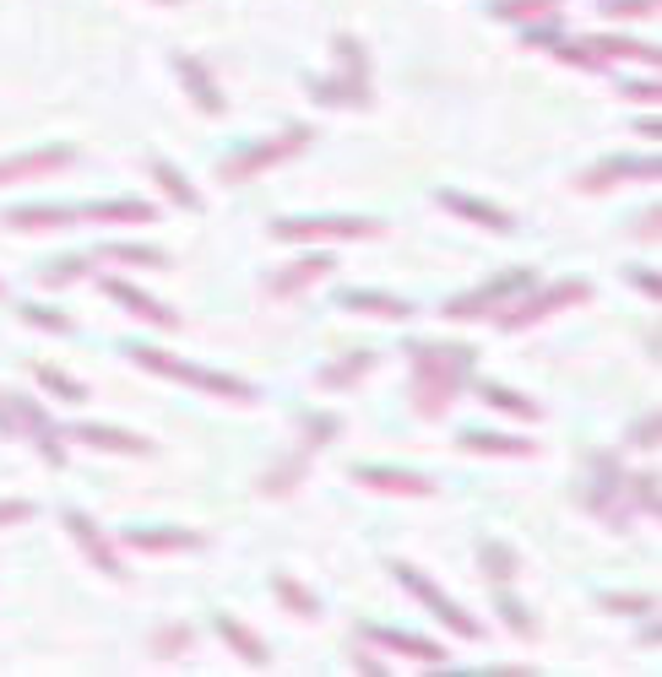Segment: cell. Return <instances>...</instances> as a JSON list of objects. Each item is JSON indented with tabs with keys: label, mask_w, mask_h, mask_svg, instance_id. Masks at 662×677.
<instances>
[{
	"label": "cell",
	"mask_w": 662,
	"mask_h": 677,
	"mask_svg": "<svg viewBox=\"0 0 662 677\" xmlns=\"http://www.w3.org/2000/svg\"><path fill=\"white\" fill-rule=\"evenodd\" d=\"M478 369V347L462 342H413V412L446 418L462 396L467 374Z\"/></svg>",
	"instance_id": "1"
},
{
	"label": "cell",
	"mask_w": 662,
	"mask_h": 677,
	"mask_svg": "<svg viewBox=\"0 0 662 677\" xmlns=\"http://www.w3.org/2000/svg\"><path fill=\"white\" fill-rule=\"evenodd\" d=\"M331 55H337V65H331L327 76L310 82L316 104H327V109H370L375 104V93H370V50L342 33L331 44Z\"/></svg>",
	"instance_id": "2"
},
{
	"label": "cell",
	"mask_w": 662,
	"mask_h": 677,
	"mask_svg": "<svg viewBox=\"0 0 662 677\" xmlns=\"http://www.w3.org/2000/svg\"><path fill=\"white\" fill-rule=\"evenodd\" d=\"M305 147H310V130H305V125H282L271 141H250V147L228 152V158L217 163V180H223V185H245V180H256V174H266V169L299 158Z\"/></svg>",
	"instance_id": "3"
},
{
	"label": "cell",
	"mask_w": 662,
	"mask_h": 677,
	"mask_svg": "<svg viewBox=\"0 0 662 677\" xmlns=\"http://www.w3.org/2000/svg\"><path fill=\"white\" fill-rule=\"evenodd\" d=\"M131 358L141 364V369L163 374V379H180V385H191V390H206V396H223V401H256V390H250L239 374L196 369V364H185V358H174V353H158V347H131Z\"/></svg>",
	"instance_id": "4"
},
{
	"label": "cell",
	"mask_w": 662,
	"mask_h": 677,
	"mask_svg": "<svg viewBox=\"0 0 662 677\" xmlns=\"http://www.w3.org/2000/svg\"><path fill=\"white\" fill-rule=\"evenodd\" d=\"M587 299H592V282L587 277H565V282H554L543 293H532V288L516 293L494 320H500V331H527L537 320H548V314H559V309H570V304H587Z\"/></svg>",
	"instance_id": "5"
},
{
	"label": "cell",
	"mask_w": 662,
	"mask_h": 677,
	"mask_svg": "<svg viewBox=\"0 0 662 677\" xmlns=\"http://www.w3.org/2000/svg\"><path fill=\"white\" fill-rule=\"evenodd\" d=\"M581 504L602 515V520H613V526H630L624 520V509H619V488H624V472H619V461L608 455V450H587V461H581Z\"/></svg>",
	"instance_id": "6"
},
{
	"label": "cell",
	"mask_w": 662,
	"mask_h": 677,
	"mask_svg": "<svg viewBox=\"0 0 662 677\" xmlns=\"http://www.w3.org/2000/svg\"><path fill=\"white\" fill-rule=\"evenodd\" d=\"M532 282H537V277H532L527 266H516V271H500V277H494L489 288H472V293H462V299H451V304H446V314H451V320H478V314H500V309L511 304L516 293H527Z\"/></svg>",
	"instance_id": "7"
},
{
	"label": "cell",
	"mask_w": 662,
	"mask_h": 677,
	"mask_svg": "<svg viewBox=\"0 0 662 677\" xmlns=\"http://www.w3.org/2000/svg\"><path fill=\"white\" fill-rule=\"evenodd\" d=\"M271 234L293 245V239H381L386 228L375 217H282Z\"/></svg>",
	"instance_id": "8"
},
{
	"label": "cell",
	"mask_w": 662,
	"mask_h": 677,
	"mask_svg": "<svg viewBox=\"0 0 662 677\" xmlns=\"http://www.w3.org/2000/svg\"><path fill=\"white\" fill-rule=\"evenodd\" d=\"M392 574H397L402 585H407V591H413V597H418V602H424L429 613L440 617V623H446L451 634H462V640H483V623H478L472 613H462V608H457V602H451L446 591H435V585H429V580H424L418 569H407V563H392Z\"/></svg>",
	"instance_id": "9"
},
{
	"label": "cell",
	"mask_w": 662,
	"mask_h": 677,
	"mask_svg": "<svg viewBox=\"0 0 662 677\" xmlns=\"http://www.w3.org/2000/svg\"><path fill=\"white\" fill-rule=\"evenodd\" d=\"M658 174H662L658 152H652V158H608V163L587 169V174L576 180V190H587V195H602V190L624 185V180H658Z\"/></svg>",
	"instance_id": "10"
},
{
	"label": "cell",
	"mask_w": 662,
	"mask_h": 677,
	"mask_svg": "<svg viewBox=\"0 0 662 677\" xmlns=\"http://www.w3.org/2000/svg\"><path fill=\"white\" fill-rule=\"evenodd\" d=\"M71 163H76L71 147H33V152L0 158V185H22V180H39V174H61Z\"/></svg>",
	"instance_id": "11"
},
{
	"label": "cell",
	"mask_w": 662,
	"mask_h": 677,
	"mask_svg": "<svg viewBox=\"0 0 662 677\" xmlns=\"http://www.w3.org/2000/svg\"><path fill=\"white\" fill-rule=\"evenodd\" d=\"M11 418H17V433H28L39 450H44V461L50 466H66V444H61V429L39 412V401H28V396H11Z\"/></svg>",
	"instance_id": "12"
},
{
	"label": "cell",
	"mask_w": 662,
	"mask_h": 677,
	"mask_svg": "<svg viewBox=\"0 0 662 677\" xmlns=\"http://www.w3.org/2000/svg\"><path fill=\"white\" fill-rule=\"evenodd\" d=\"M353 483L370 493H402V498H429V493H435L429 477L402 472V466H353Z\"/></svg>",
	"instance_id": "13"
},
{
	"label": "cell",
	"mask_w": 662,
	"mask_h": 677,
	"mask_svg": "<svg viewBox=\"0 0 662 677\" xmlns=\"http://www.w3.org/2000/svg\"><path fill=\"white\" fill-rule=\"evenodd\" d=\"M61 520H66L71 537H76V548L93 558V563H98L104 574H126V563H120V554H115V542H109V537H104V531H98V526H93V520H87L82 509H66Z\"/></svg>",
	"instance_id": "14"
},
{
	"label": "cell",
	"mask_w": 662,
	"mask_h": 677,
	"mask_svg": "<svg viewBox=\"0 0 662 677\" xmlns=\"http://www.w3.org/2000/svg\"><path fill=\"white\" fill-rule=\"evenodd\" d=\"M66 439L87 444V450H109V455H152V439L109 429V423H76V429H66Z\"/></svg>",
	"instance_id": "15"
},
{
	"label": "cell",
	"mask_w": 662,
	"mask_h": 677,
	"mask_svg": "<svg viewBox=\"0 0 662 677\" xmlns=\"http://www.w3.org/2000/svg\"><path fill=\"white\" fill-rule=\"evenodd\" d=\"M359 634H364L370 645H386V651H402V656H413V662H424V667H429V662H435V667L446 662V651H440L435 640H424V634H407V628H386V623H364Z\"/></svg>",
	"instance_id": "16"
},
{
	"label": "cell",
	"mask_w": 662,
	"mask_h": 677,
	"mask_svg": "<svg viewBox=\"0 0 662 677\" xmlns=\"http://www.w3.org/2000/svg\"><path fill=\"white\" fill-rule=\"evenodd\" d=\"M76 206H17L6 212V228L17 234H61V228H76Z\"/></svg>",
	"instance_id": "17"
},
{
	"label": "cell",
	"mask_w": 662,
	"mask_h": 677,
	"mask_svg": "<svg viewBox=\"0 0 662 677\" xmlns=\"http://www.w3.org/2000/svg\"><path fill=\"white\" fill-rule=\"evenodd\" d=\"M104 293H109L120 309H131V314H141V320H152V325H180V314H174V309L158 304V299H147V293L131 288L126 277H104Z\"/></svg>",
	"instance_id": "18"
},
{
	"label": "cell",
	"mask_w": 662,
	"mask_h": 677,
	"mask_svg": "<svg viewBox=\"0 0 662 677\" xmlns=\"http://www.w3.org/2000/svg\"><path fill=\"white\" fill-rule=\"evenodd\" d=\"M446 212H457V217H467V223H478V228H494V234H511L516 223H511V212H500L494 201H472V195H457V190H440L435 195Z\"/></svg>",
	"instance_id": "19"
},
{
	"label": "cell",
	"mask_w": 662,
	"mask_h": 677,
	"mask_svg": "<svg viewBox=\"0 0 662 677\" xmlns=\"http://www.w3.org/2000/svg\"><path fill=\"white\" fill-rule=\"evenodd\" d=\"M126 548L136 554H196L201 548V531H180V526H158V531H126Z\"/></svg>",
	"instance_id": "20"
},
{
	"label": "cell",
	"mask_w": 662,
	"mask_h": 677,
	"mask_svg": "<svg viewBox=\"0 0 662 677\" xmlns=\"http://www.w3.org/2000/svg\"><path fill=\"white\" fill-rule=\"evenodd\" d=\"M174 71L185 76V93L196 98L201 115H223L228 104H223V93H217V82H212V71L196 61V55H174Z\"/></svg>",
	"instance_id": "21"
},
{
	"label": "cell",
	"mask_w": 662,
	"mask_h": 677,
	"mask_svg": "<svg viewBox=\"0 0 662 677\" xmlns=\"http://www.w3.org/2000/svg\"><path fill=\"white\" fill-rule=\"evenodd\" d=\"M76 217L82 223H158V206L152 201H93V206H76Z\"/></svg>",
	"instance_id": "22"
},
{
	"label": "cell",
	"mask_w": 662,
	"mask_h": 677,
	"mask_svg": "<svg viewBox=\"0 0 662 677\" xmlns=\"http://www.w3.org/2000/svg\"><path fill=\"white\" fill-rule=\"evenodd\" d=\"M337 304L348 314H375V320H413V304L407 299H392V293H364V288H348Z\"/></svg>",
	"instance_id": "23"
},
{
	"label": "cell",
	"mask_w": 662,
	"mask_h": 677,
	"mask_svg": "<svg viewBox=\"0 0 662 677\" xmlns=\"http://www.w3.org/2000/svg\"><path fill=\"white\" fill-rule=\"evenodd\" d=\"M327 271H331V260H327V255H310V260H299V266L277 271V277L266 282V293H271V299H293V293H305L310 282H321Z\"/></svg>",
	"instance_id": "24"
},
{
	"label": "cell",
	"mask_w": 662,
	"mask_h": 677,
	"mask_svg": "<svg viewBox=\"0 0 662 677\" xmlns=\"http://www.w3.org/2000/svg\"><path fill=\"white\" fill-rule=\"evenodd\" d=\"M370 369H375V353L359 347V353H348V358H331L327 369L316 374V385H321V390H353Z\"/></svg>",
	"instance_id": "25"
},
{
	"label": "cell",
	"mask_w": 662,
	"mask_h": 677,
	"mask_svg": "<svg viewBox=\"0 0 662 677\" xmlns=\"http://www.w3.org/2000/svg\"><path fill=\"white\" fill-rule=\"evenodd\" d=\"M212 628H217V634H223V640L234 645V656H239L245 667H266V662H271V651L261 645V634H250V628H245L239 617H228V613H223L217 623H212Z\"/></svg>",
	"instance_id": "26"
},
{
	"label": "cell",
	"mask_w": 662,
	"mask_h": 677,
	"mask_svg": "<svg viewBox=\"0 0 662 677\" xmlns=\"http://www.w3.org/2000/svg\"><path fill=\"white\" fill-rule=\"evenodd\" d=\"M467 455H532V439L522 433H489V429H472L457 439Z\"/></svg>",
	"instance_id": "27"
},
{
	"label": "cell",
	"mask_w": 662,
	"mask_h": 677,
	"mask_svg": "<svg viewBox=\"0 0 662 677\" xmlns=\"http://www.w3.org/2000/svg\"><path fill=\"white\" fill-rule=\"evenodd\" d=\"M310 455H316V450H305V444H299L288 461H277V466H271V472L261 477V493H266V498H282V493L299 488V477L310 472Z\"/></svg>",
	"instance_id": "28"
},
{
	"label": "cell",
	"mask_w": 662,
	"mask_h": 677,
	"mask_svg": "<svg viewBox=\"0 0 662 677\" xmlns=\"http://www.w3.org/2000/svg\"><path fill=\"white\" fill-rule=\"evenodd\" d=\"M152 180L163 195H174V206H185V212H201V195L191 190V180L174 169V163H163V158H152Z\"/></svg>",
	"instance_id": "29"
},
{
	"label": "cell",
	"mask_w": 662,
	"mask_h": 677,
	"mask_svg": "<svg viewBox=\"0 0 662 677\" xmlns=\"http://www.w3.org/2000/svg\"><path fill=\"white\" fill-rule=\"evenodd\" d=\"M191 640H196V634H191V623H163V628H152V640H147V645H152V656H158V662H174V656H185V651H191Z\"/></svg>",
	"instance_id": "30"
},
{
	"label": "cell",
	"mask_w": 662,
	"mask_h": 677,
	"mask_svg": "<svg viewBox=\"0 0 662 677\" xmlns=\"http://www.w3.org/2000/svg\"><path fill=\"white\" fill-rule=\"evenodd\" d=\"M98 260H109V266H141V271L169 266L158 249H147V245H109V249H98V255H93V266H98Z\"/></svg>",
	"instance_id": "31"
},
{
	"label": "cell",
	"mask_w": 662,
	"mask_h": 677,
	"mask_svg": "<svg viewBox=\"0 0 662 677\" xmlns=\"http://www.w3.org/2000/svg\"><path fill=\"white\" fill-rule=\"evenodd\" d=\"M33 374H39V385H44V390H55L61 401H87V396H93L82 379H71V374L55 369V364H33Z\"/></svg>",
	"instance_id": "32"
},
{
	"label": "cell",
	"mask_w": 662,
	"mask_h": 677,
	"mask_svg": "<svg viewBox=\"0 0 662 677\" xmlns=\"http://www.w3.org/2000/svg\"><path fill=\"white\" fill-rule=\"evenodd\" d=\"M478 396L489 401V407H500V412H516V418H537V401H527V396H516V390H505V385H478Z\"/></svg>",
	"instance_id": "33"
},
{
	"label": "cell",
	"mask_w": 662,
	"mask_h": 677,
	"mask_svg": "<svg viewBox=\"0 0 662 677\" xmlns=\"http://www.w3.org/2000/svg\"><path fill=\"white\" fill-rule=\"evenodd\" d=\"M271 591H277V602H282L288 613H305V617L321 613V608H316V597H310L299 580H288V574H277V580H271Z\"/></svg>",
	"instance_id": "34"
},
{
	"label": "cell",
	"mask_w": 662,
	"mask_h": 677,
	"mask_svg": "<svg viewBox=\"0 0 662 677\" xmlns=\"http://www.w3.org/2000/svg\"><path fill=\"white\" fill-rule=\"evenodd\" d=\"M494 11L505 22H537V17H559V0H500Z\"/></svg>",
	"instance_id": "35"
},
{
	"label": "cell",
	"mask_w": 662,
	"mask_h": 677,
	"mask_svg": "<svg viewBox=\"0 0 662 677\" xmlns=\"http://www.w3.org/2000/svg\"><path fill=\"white\" fill-rule=\"evenodd\" d=\"M87 271H93V260H87V255H66L61 266H44L39 277H44V288H71V282H82Z\"/></svg>",
	"instance_id": "36"
},
{
	"label": "cell",
	"mask_w": 662,
	"mask_h": 677,
	"mask_svg": "<svg viewBox=\"0 0 662 677\" xmlns=\"http://www.w3.org/2000/svg\"><path fill=\"white\" fill-rule=\"evenodd\" d=\"M478 558H483V569H489L494 580H511V574L522 569V563H516V554H511L505 542H483V548H478Z\"/></svg>",
	"instance_id": "37"
},
{
	"label": "cell",
	"mask_w": 662,
	"mask_h": 677,
	"mask_svg": "<svg viewBox=\"0 0 662 677\" xmlns=\"http://www.w3.org/2000/svg\"><path fill=\"white\" fill-rule=\"evenodd\" d=\"M494 608H500V617H505V628H511V634H522V640H532V634H537V623H532V613H527V608H522V602H516V597H500Z\"/></svg>",
	"instance_id": "38"
},
{
	"label": "cell",
	"mask_w": 662,
	"mask_h": 677,
	"mask_svg": "<svg viewBox=\"0 0 662 677\" xmlns=\"http://www.w3.org/2000/svg\"><path fill=\"white\" fill-rule=\"evenodd\" d=\"M624 488L636 493V504L658 520V472H636V477H624Z\"/></svg>",
	"instance_id": "39"
},
{
	"label": "cell",
	"mask_w": 662,
	"mask_h": 677,
	"mask_svg": "<svg viewBox=\"0 0 662 677\" xmlns=\"http://www.w3.org/2000/svg\"><path fill=\"white\" fill-rule=\"evenodd\" d=\"M602 608H608V613H652L658 602H652V597H636V591H608Z\"/></svg>",
	"instance_id": "40"
},
{
	"label": "cell",
	"mask_w": 662,
	"mask_h": 677,
	"mask_svg": "<svg viewBox=\"0 0 662 677\" xmlns=\"http://www.w3.org/2000/svg\"><path fill=\"white\" fill-rule=\"evenodd\" d=\"M331 433H337V418H331V412H316V418H305V439H299V444H305V450H321Z\"/></svg>",
	"instance_id": "41"
},
{
	"label": "cell",
	"mask_w": 662,
	"mask_h": 677,
	"mask_svg": "<svg viewBox=\"0 0 662 677\" xmlns=\"http://www.w3.org/2000/svg\"><path fill=\"white\" fill-rule=\"evenodd\" d=\"M22 320H28V325H44V331H71L66 314H55V309H39V304H22Z\"/></svg>",
	"instance_id": "42"
},
{
	"label": "cell",
	"mask_w": 662,
	"mask_h": 677,
	"mask_svg": "<svg viewBox=\"0 0 662 677\" xmlns=\"http://www.w3.org/2000/svg\"><path fill=\"white\" fill-rule=\"evenodd\" d=\"M658 0H602V17H652Z\"/></svg>",
	"instance_id": "43"
},
{
	"label": "cell",
	"mask_w": 662,
	"mask_h": 677,
	"mask_svg": "<svg viewBox=\"0 0 662 677\" xmlns=\"http://www.w3.org/2000/svg\"><path fill=\"white\" fill-rule=\"evenodd\" d=\"M658 429H662L658 412H652V418H641V423L630 429V444H636V450H658Z\"/></svg>",
	"instance_id": "44"
},
{
	"label": "cell",
	"mask_w": 662,
	"mask_h": 677,
	"mask_svg": "<svg viewBox=\"0 0 662 677\" xmlns=\"http://www.w3.org/2000/svg\"><path fill=\"white\" fill-rule=\"evenodd\" d=\"M33 520V504L28 498H0V526H22Z\"/></svg>",
	"instance_id": "45"
},
{
	"label": "cell",
	"mask_w": 662,
	"mask_h": 677,
	"mask_svg": "<svg viewBox=\"0 0 662 677\" xmlns=\"http://www.w3.org/2000/svg\"><path fill=\"white\" fill-rule=\"evenodd\" d=\"M624 98H636V104H652V109H658L662 87L658 82H624Z\"/></svg>",
	"instance_id": "46"
},
{
	"label": "cell",
	"mask_w": 662,
	"mask_h": 677,
	"mask_svg": "<svg viewBox=\"0 0 662 677\" xmlns=\"http://www.w3.org/2000/svg\"><path fill=\"white\" fill-rule=\"evenodd\" d=\"M348 662H353V673H364V677H386V667H381L375 656H364V651H353Z\"/></svg>",
	"instance_id": "47"
},
{
	"label": "cell",
	"mask_w": 662,
	"mask_h": 677,
	"mask_svg": "<svg viewBox=\"0 0 662 677\" xmlns=\"http://www.w3.org/2000/svg\"><path fill=\"white\" fill-rule=\"evenodd\" d=\"M636 288H641V293H652V299H658V293H662L658 271H636Z\"/></svg>",
	"instance_id": "48"
},
{
	"label": "cell",
	"mask_w": 662,
	"mask_h": 677,
	"mask_svg": "<svg viewBox=\"0 0 662 677\" xmlns=\"http://www.w3.org/2000/svg\"><path fill=\"white\" fill-rule=\"evenodd\" d=\"M636 136H647V141H652V147H658L662 125H658V120H636Z\"/></svg>",
	"instance_id": "49"
},
{
	"label": "cell",
	"mask_w": 662,
	"mask_h": 677,
	"mask_svg": "<svg viewBox=\"0 0 662 677\" xmlns=\"http://www.w3.org/2000/svg\"><path fill=\"white\" fill-rule=\"evenodd\" d=\"M0 299H6V282H0Z\"/></svg>",
	"instance_id": "50"
},
{
	"label": "cell",
	"mask_w": 662,
	"mask_h": 677,
	"mask_svg": "<svg viewBox=\"0 0 662 677\" xmlns=\"http://www.w3.org/2000/svg\"><path fill=\"white\" fill-rule=\"evenodd\" d=\"M158 6H169V0H158Z\"/></svg>",
	"instance_id": "51"
}]
</instances>
